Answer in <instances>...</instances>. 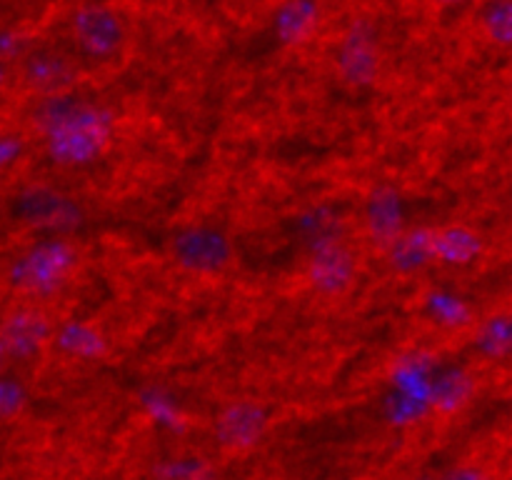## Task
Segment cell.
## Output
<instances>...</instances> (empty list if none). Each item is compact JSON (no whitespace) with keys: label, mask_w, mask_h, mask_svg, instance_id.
<instances>
[{"label":"cell","mask_w":512,"mask_h":480,"mask_svg":"<svg viewBox=\"0 0 512 480\" xmlns=\"http://www.w3.org/2000/svg\"><path fill=\"white\" fill-rule=\"evenodd\" d=\"M512 5L510 0H488L480 10V25H483L485 35L500 45L510 43L512 35Z\"/></svg>","instance_id":"obj_10"},{"label":"cell","mask_w":512,"mask_h":480,"mask_svg":"<svg viewBox=\"0 0 512 480\" xmlns=\"http://www.w3.org/2000/svg\"><path fill=\"white\" fill-rule=\"evenodd\" d=\"M183 258H185V263H195V265H205V268H213L218 260L225 258L223 240L215 238V235L195 233L193 238L185 240Z\"/></svg>","instance_id":"obj_12"},{"label":"cell","mask_w":512,"mask_h":480,"mask_svg":"<svg viewBox=\"0 0 512 480\" xmlns=\"http://www.w3.org/2000/svg\"><path fill=\"white\" fill-rule=\"evenodd\" d=\"M355 275V263L350 258L348 250L330 245L315 253L313 263H310V280L323 293H340L350 285Z\"/></svg>","instance_id":"obj_7"},{"label":"cell","mask_w":512,"mask_h":480,"mask_svg":"<svg viewBox=\"0 0 512 480\" xmlns=\"http://www.w3.org/2000/svg\"><path fill=\"white\" fill-rule=\"evenodd\" d=\"M50 338V318L35 305H18L0 320V345L5 358L25 360L38 355Z\"/></svg>","instance_id":"obj_3"},{"label":"cell","mask_w":512,"mask_h":480,"mask_svg":"<svg viewBox=\"0 0 512 480\" xmlns=\"http://www.w3.org/2000/svg\"><path fill=\"white\" fill-rule=\"evenodd\" d=\"M443 480H490V478H488V473L480 468V465L465 463V465H458V468L450 470Z\"/></svg>","instance_id":"obj_14"},{"label":"cell","mask_w":512,"mask_h":480,"mask_svg":"<svg viewBox=\"0 0 512 480\" xmlns=\"http://www.w3.org/2000/svg\"><path fill=\"white\" fill-rule=\"evenodd\" d=\"M75 43L88 58L110 60L125 43V20L103 3H85L70 18Z\"/></svg>","instance_id":"obj_1"},{"label":"cell","mask_w":512,"mask_h":480,"mask_svg":"<svg viewBox=\"0 0 512 480\" xmlns=\"http://www.w3.org/2000/svg\"><path fill=\"white\" fill-rule=\"evenodd\" d=\"M470 398H473V378L463 368L448 370L435 385V405L445 415L460 413L470 403Z\"/></svg>","instance_id":"obj_8"},{"label":"cell","mask_w":512,"mask_h":480,"mask_svg":"<svg viewBox=\"0 0 512 480\" xmlns=\"http://www.w3.org/2000/svg\"><path fill=\"white\" fill-rule=\"evenodd\" d=\"M480 348L490 358H500L508 353L510 348V323L505 315H495L485 323L483 333H480Z\"/></svg>","instance_id":"obj_13"},{"label":"cell","mask_w":512,"mask_h":480,"mask_svg":"<svg viewBox=\"0 0 512 480\" xmlns=\"http://www.w3.org/2000/svg\"><path fill=\"white\" fill-rule=\"evenodd\" d=\"M5 360H8V358H5V350H3V345H0V368L5 365Z\"/></svg>","instance_id":"obj_16"},{"label":"cell","mask_w":512,"mask_h":480,"mask_svg":"<svg viewBox=\"0 0 512 480\" xmlns=\"http://www.w3.org/2000/svg\"><path fill=\"white\" fill-rule=\"evenodd\" d=\"M268 410L255 400H235L220 413L215 435L230 450H250L268 433Z\"/></svg>","instance_id":"obj_4"},{"label":"cell","mask_w":512,"mask_h":480,"mask_svg":"<svg viewBox=\"0 0 512 480\" xmlns=\"http://www.w3.org/2000/svg\"><path fill=\"white\" fill-rule=\"evenodd\" d=\"M370 230L385 245L398 235V200L393 195L390 198H383V195L373 198V203H370Z\"/></svg>","instance_id":"obj_11"},{"label":"cell","mask_w":512,"mask_h":480,"mask_svg":"<svg viewBox=\"0 0 512 480\" xmlns=\"http://www.w3.org/2000/svg\"><path fill=\"white\" fill-rule=\"evenodd\" d=\"M478 250V238L463 228H450L435 233V255L445 258L448 263H465Z\"/></svg>","instance_id":"obj_9"},{"label":"cell","mask_w":512,"mask_h":480,"mask_svg":"<svg viewBox=\"0 0 512 480\" xmlns=\"http://www.w3.org/2000/svg\"><path fill=\"white\" fill-rule=\"evenodd\" d=\"M335 68L350 85L370 83L378 73V50L375 35L368 25H353L335 48Z\"/></svg>","instance_id":"obj_5"},{"label":"cell","mask_w":512,"mask_h":480,"mask_svg":"<svg viewBox=\"0 0 512 480\" xmlns=\"http://www.w3.org/2000/svg\"><path fill=\"white\" fill-rule=\"evenodd\" d=\"M385 248H388L390 268L398 273H418L435 258V233L408 230L395 235Z\"/></svg>","instance_id":"obj_6"},{"label":"cell","mask_w":512,"mask_h":480,"mask_svg":"<svg viewBox=\"0 0 512 480\" xmlns=\"http://www.w3.org/2000/svg\"><path fill=\"white\" fill-rule=\"evenodd\" d=\"M8 78H10V68L8 63H5V58H0V90L8 85Z\"/></svg>","instance_id":"obj_15"},{"label":"cell","mask_w":512,"mask_h":480,"mask_svg":"<svg viewBox=\"0 0 512 480\" xmlns=\"http://www.w3.org/2000/svg\"><path fill=\"white\" fill-rule=\"evenodd\" d=\"M445 3H450V0H445Z\"/></svg>","instance_id":"obj_17"},{"label":"cell","mask_w":512,"mask_h":480,"mask_svg":"<svg viewBox=\"0 0 512 480\" xmlns=\"http://www.w3.org/2000/svg\"><path fill=\"white\" fill-rule=\"evenodd\" d=\"M20 78L33 93L43 98L65 95L78 80V65L70 55L53 48L30 50L20 65Z\"/></svg>","instance_id":"obj_2"}]
</instances>
